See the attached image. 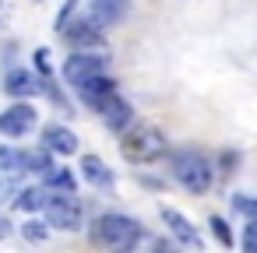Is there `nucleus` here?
Returning a JSON list of instances; mask_svg holds the SVG:
<instances>
[{
    "mask_svg": "<svg viewBox=\"0 0 257 253\" xmlns=\"http://www.w3.org/2000/svg\"><path fill=\"white\" fill-rule=\"evenodd\" d=\"M131 15V4L127 0H92V25L95 29H102V25H116V22H123Z\"/></svg>",
    "mask_w": 257,
    "mask_h": 253,
    "instance_id": "nucleus-9",
    "label": "nucleus"
},
{
    "mask_svg": "<svg viewBox=\"0 0 257 253\" xmlns=\"http://www.w3.org/2000/svg\"><path fill=\"white\" fill-rule=\"evenodd\" d=\"M53 190H60V193H74V186H78V179H74V172L71 169H60V165H53L46 176H43Z\"/></svg>",
    "mask_w": 257,
    "mask_h": 253,
    "instance_id": "nucleus-16",
    "label": "nucleus"
},
{
    "mask_svg": "<svg viewBox=\"0 0 257 253\" xmlns=\"http://www.w3.org/2000/svg\"><path fill=\"white\" fill-rule=\"evenodd\" d=\"M11 235V225H8V218H0V239H8Z\"/></svg>",
    "mask_w": 257,
    "mask_h": 253,
    "instance_id": "nucleus-26",
    "label": "nucleus"
},
{
    "mask_svg": "<svg viewBox=\"0 0 257 253\" xmlns=\"http://www.w3.org/2000/svg\"><path fill=\"white\" fill-rule=\"evenodd\" d=\"M39 88H43V81H39L32 71H11V74L4 78V92L15 95V99H29V95H36Z\"/></svg>",
    "mask_w": 257,
    "mask_h": 253,
    "instance_id": "nucleus-12",
    "label": "nucleus"
},
{
    "mask_svg": "<svg viewBox=\"0 0 257 253\" xmlns=\"http://www.w3.org/2000/svg\"><path fill=\"white\" fill-rule=\"evenodd\" d=\"M22 232H25V239H29V242H43V239L50 235V228H46V225H43L39 218H32V221H25V228H22Z\"/></svg>",
    "mask_w": 257,
    "mask_h": 253,
    "instance_id": "nucleus-21",
    "label": "nucleus"
},
{
    "mask_svg": "<svg viewBox=\"0 0 257 253\" xmlns=\"http://www.w3.org/2000/svg\"><path fill=\"white\" fill-rule=\"evenodd\" d=\"M92 239H95L106 253H131V249L138 246V239H141V225H138L134 218H127V214L109 211V214H102V218L95 221Z\"/></svg>",
    "mask_w": 257,
    "mask_h": 253,
    "instance_id": "nucleus-1",
    "label": "nucleus"
},
{
    "mask_svg": "<svg viewBox=\"0 0 257 253\" xmlns=\"http://www.w3.org/2000/svg\"><path fill=\"white\" fill-rule=\"evenodd\" d=\"M81 176H85L92 186H99V190L113 186V169H109L99 155H85V158H81Z\"/></svg>",
    "mask_w": 257,
    "mask_h": 253,
    "instance_id": "nucleus-13",
    "label": "nucleus"
},
{
    "mask_svg": "<svg viewBox=\"0 0 257 253\" xmlns=\"http://www.w3.org/2000/svg\"><path fill=\"white\" fill-rule=\"evenodd\" d=\"M25 165H29V172H39V176H46V172L53 169L50 151H32V155H25Z\"/></svg>",
    "mask_w": 257,
    "mask_h": 253,
    "instance_id": "nucleus-17",
    "label": "nucleus"
},
{
    "mask_svg": "<svg viewBox=\"0 0 257 253\" xmlns=\"http://www.w3.org/2000/svg\"><path fill=\"white\" fill-rule=\"evenodd\" d=\"M162 221H166L169 232L176 235V246H180V242L190 246V249H201V246H204V242H201V232L190 225L187 214H180V211H173V207H162Z\"/></svg>",
    "mask_w": 257,
    "mask_h": 253,
    "instance_id": "nucleus-8",
    "label": "nucleus"
},
{
    "mask_svg": "<svg viewBox=\"0 0 257 253\" xmlns=\"http://www.w3.org/2000/svg\"><path fill=\"white\" fill-rule=\"evenodd\" d=\"M113 85H116V81H113V78H106V74H99V78H92V81H88V85H81V88H78V92H81V99H85V102H88V106H92V102H99V99H102V95H109V92H116V88H113Z\"/></svg>",
    "mask_w": 257,
    "mask_h": 253,
    "instance_id": "nucleus-15",
    "label": "nucleus"
},
{
    "mask_svg": "<svg viewBox=\"0 0 257 253\" xmlns=\"http://www.w3.org/2000/svg\"><path fill=\"white\" fill-rule=\"evenodd\" d=\"M36 67H39L43 74H50V50H39V53H36Z\"/></svg>",
    "mask_w": 257,
    "mask_h": 253,
    "instance_id": "nucleus-25",
    "label": "nucleus"
},
{
    "mask_svg": "<svg viewBox=\"0 0 257 253\" xmlns=\"http://www.w3.org/2000/svg\"><path fill=\"white\" fill-rule=\"evenodd\" d=\"M173 179L190 193H208L211 186V162L201 151H176L173 155Z\"/></svg>",
    "mask_w": 257,
    "mask_h": 253,
    "instance_id": "nucleus-2",
    "label": "nucleus"
},
{
    "mask_svg": "<svg viewBox=\"0 0 257 253\" xmlns=\"http://www.w3.org/2000/svg\"><path fill=\"white\" fill-rule=\"evenodd\" d=\"M243 253H257V218H250L243 228Z\"/></svg>",
    "mask_w": 257,
    "mask_h": 253,
    "instance_id": "nucleus-23",
    "label": "nucleus"
},
{
    "mask_svg": "<svg viewBox=\"0 0 257 253\" xmlns=\"http://www.w3.org/2000/svg\"><path fill=\"white\" fill-rule=\"evenodd\" d=\"M22 172H29V165H25V151H18V148H0V179H18Z\"/></svg>",
    "mask_w": 257,
    "mask_h": 253,
    "instance_id": "nucleus-14",
    "label": "nucleus"
},
{
    "mask_svg": "<svg viewBox=\"0 0 257 253\" xmlns=\"http://www.w3.org/2000/svg\"><path fill=\"white\" fill-rule=\"evenodd\" d=\"M92 109L113 127V130H120V127H127L131 120H134V109H131V102H123L116 92H109V95H102L99 102H92Z\"/></svg>",
    "mask_w": 257,
    "mask_h": 253,
    "instance_id": "nucleus-7",
    "label": "nucleus"
},
{
    "mask_svg": "<svg viewBox=\"0 0 257 253\" xmlns=\"http://www.w3.org/2000/svg\"><path fill=\"white\" fill-rule=\"evenodd\" d=\"M102 71H106V57H99V53H74V57L64 60V81L74 85V88L88 85Z\"/></svg>",
    "mask_w": 257,
    "mask_h": 253,
    "instance_id": "nucleus-5",
    "label": "nucleus"
},
{
    "mask_svg": "<svg viewBox=\"0 0 257 253\" xmlns=\"http://www.w3.org/2000/svg\"><path fill=\"white\" fill-rule=\"evenodd\" d=\"M208 225H211V232H215V239H218L222 246H232V232H229V225H225V218H218V214H211V218H208Z\"/></svg>",
    "mask_w": 257,
    "mask_h": 253,
    "instance_id": "nucleus-20",
    "label": "nucleus"
},
{
    "mask_svg": "<svg viewBox=\"0 0 257 253\" xmlns=\"http://www.w3.org/2000/svg\"><path fill=\"white\" fill-rule=\"evenodd\" d=\"M64 36H67L71 46H78V53H92V50L102 46V32H95L92 22H71Z\"/></svg>",
    "mask_w": 257,
    "mask_h": 253,
    "instance_id": "nucleus-10",
    "label": "nucleus"
},
{
    "mask_svg": "<svg viewBox=\"0 0 257 253\" xmlns=\"http://www.w3.org/2000/svg\"><path fill=\"white\" fill-rule=\"evenodd\" d=\"M18 207H22V211H39V207H46V190H25V193L18 197Z\"/></svg>",
    "mask_w": 257,
    "mask_h": 253,
    "instance_id": "nucleus-18",
    "label": "nucleus"
},
{
    "mask_svg": "<svg viewBox=\"0 0 257 253\" xmlns=\"http://www.w3.org/2000/svg\"><path fill=\"white\" fill-rule=\"evenodd\" d=\"M36 109L32 106H25V102H18V106H8L4 113H0V134H8V137H22V134H29L32 127H36Z\"/></svg>",
    "mask_w": 257,
    "mask_h": 253,
    "instance_id": "nucleus-6",
    "label": "nucleus"
},
{
    "mask_svg": "<svg viewBox=\"0 0 257 253\" xmlns=\"http://www.w3.org/2000/svg\"><path fill=\"white\" fill-rule=\"evenodd\" d=\"M81 8V0H67V4H64V11L57 15V32L64 36L67 32V25H71V18H74V11Z\"/></svg>",
    "mask_w": 257,
    "mask_h": 253,
    "instance_id": "nucleus-22",
    "label": "nucleus"
},
{
    "mask_svg": "<svg viewBox=\"0 0 257 253\" xmlns=\"http://www.w3.org/2000/svg\"><path fill=\"white\" fill-rule=\"evenodd\" d=\"M229 204H232V211H239V214H246V218H257V197L236 193V197H229Z\"/></svg>",
    "mask_w": 257,
    "mask_h": 253,
    "instance_id": "nucleus-19",
    "label": "nucleus"
},
{
    "mask_svg": "<svg viewBox=\"0 0 257 253\" xmlns=\"http://www.w3.org/2000/svg\"><path fill=\"white\" fill-rule=\"evenodd\" d=\"M43 141H46V151H57V155H64V158L78 151V134L67 130L64 123H50V127L43 130Z\"/></svg>",
    "mask_w": 257,
    "mask_h": 253,
    "instance_id": "nucleus-11",
    "label": "nucleus"
},
{
    "mask_svg": "<svg viewBox=\"0 0 257 253\" xmlns=\"http://www.w3.org/2000/svg\"><path fill=\"white\" fill-rule=\"evenodd\" d=\"M46 225L64 228V232H78L81 228V200L74 193H53L46 197Z\"/></svg>",
    "mask_w": 257,
    "mask_h": 253,
    "instance_id": "nucleus-4",
    "label": "nucleus"
},
{
    "mask_svg": "<svg viewBox=\"0 0 257 253\" xmlns=\"http://www.w3.org/2000/svg\"><path fill=\"white\" fill-rule=\"evenodd\" d=\"M152 249H155V253H180V246H176V242H169V239H155V242H152Z\"/></svg>",
    "mask_w": 257,
    "mask_h": 253,
    "instance_id": "nucleus-24",
    "label": "nucleus"
},
{
    "mask_svg": "<svg viewBox=\"0 0 257 253\" xmlns=\"http://www.w3.org/2000/svg\"><path fill=\"white\" fill-rule=\"evenodd\" d=\"M120 148H123V155H127L131 162L145 165V162H155V158L166 151V137H162V130L141 123V127H134V130H127V134L120 137Z\"/></svg>",
    "mask_w": 257,
    "mask_h": 253,
    "instance_id": "nucleus-3",
    "label": "nucleus"
}]
</instances>
